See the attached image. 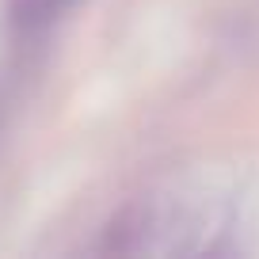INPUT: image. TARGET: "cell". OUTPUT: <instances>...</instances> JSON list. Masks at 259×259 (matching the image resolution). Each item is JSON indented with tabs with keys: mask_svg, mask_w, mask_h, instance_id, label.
<instances>
[{
	"mask_svg": "<svg viewBox=\"0 0 259 259\" xmlns=\"http://www.w3.org/2000/svg\"><path fill=\"white\" fill-rule=\"evenodd\" d=\"M73 4H80V0H8L12 23L23 34H34V31H42V27H50L61 12L73 8Z\"/></svg>",
	"mask_w": 259,
	"mask_h": 259,
	"instance_id": "cell-1",
	"label": "cell"
}]
</instances>
